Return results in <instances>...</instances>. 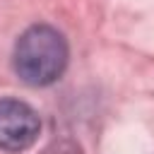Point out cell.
Segmentation results:
<instances>
[{
    "instance_id": "6da1fadb",
    "label": "cell",
    "mask_w": 154,
    "mask_h": 154,
    "mask_svg": "<svg viewBox=\"0 0 154 154\" xmlns=\"http://www.w3.org/2000/svg\"><path fill=\"white\" fill-rule=\"evenodd\" d=\"M12 67L24 84L48 87L67 67V41L65 36L48 26L34 24L29 26L14 43Z\"/></svg>"
},
{
    "instance_id": "7a4b0ae2",
    "label": "cell",
    "mask_w": 154,
    "mask_h": 154,
    "mask_svg": "<svg viewBox=\"0 0 154 154\" xmlns=\"http://www.w3.org/2000/svg\"><path fill=\"white\" fill-rule=\"evenodd\" d=\"M41 130L36 111L19 99H0V149L24 152L29 149Z\"/></svg>"
},
{
    "instance_id": "3957f363",
    "label": "cell",
    "mask_w": 154,
    "mask_h": 154,
    "mask_svg": "<svg viewBox=\"0 0 154 154\" xmlns=\"http://www.w3.org/2000/svg\"><path fill=\"white\" fill-rule=\"evenodd\" d=\"M41 154H82V149H79V144H77V142H72V140L63 137V140L51 142Z\"/></svg>"
}]
</instances>
